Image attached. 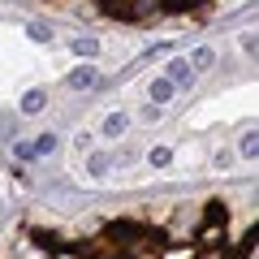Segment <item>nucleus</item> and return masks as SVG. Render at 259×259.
<instances>
[{
    "label": "nucleus",
    "mask_w": 259,
    "mask_h": 259,
    "mask_svg": "<svg viewBox=\"0 0 259 259\" xmlns=\"http://www.w3.org/2000/svg\"><path fill=\"white\" fill-rule=\"evenodd\" d=\"M65 87H69V91H91V87H100V69H95V65H78L74 74L65 78Z\"/></svg>",
    "instance_id": "nucleus-1"
},
{
    "label": "nucleus",
    "mask_w": 259,
    "mask_h": 259,
    "mask_svg": "<svg viewBox=\"0 0 259 259\" xmlns=\"http://www.w3.org/2000/svg\"><path fill=\"white\" fill-rule=\"evenodd\" d=\"M160 78H168L173 87H190V82H194V69H190V61L182 56V61H168V65H164V74H160Z\"/></svg>",
    "instance_id": "nucleus-2"
},
{
    "label": "nucleus",
    "mask_w": 259,
    "mask_h": 259,
    "mask_svg": "<svg viewBox=\"0 0 259 259\" xmlns=\"http://www.w3.org/2000/svg\"><path fill=\"white\" fill-rule=\"evenodd\" d=\"M125 125H130V117L125 112H112V117H104V139H121V134H125Z\"/></svg>",
    "instance_id": "nucleus-3"
},
{
    "label": "nucleus",
    "mask_w": 259,
    "mask_h": 259,
    "mask_svg": "<svg viewBox=\"0 0 259 259\" xmlns=\"http://www.w3.org/2000/svg\"><path fill=\"white\" fill-rule=\"evenodd\" d=\"M112 164H117V160H112L108 151H95V156L87 160V173H91V177H108V168H112Z\"/></svg>",
    "instance_id": "nucleus-4"
},
{
    "label": "nucleus",
    "mask_w": 259,
    "mask_h": 259,
    "mask_svg": "<svg viewBox=\"0 0 259 259\" xmlns=\"http://www.w3.org/2000/svg\"><path fill=\"white\" fill-rule=\"evenodd\" d=\"M173 95H177V87L168 82V78H156V82H151V104H160V108H164Z\"/></svg>",
    "instance_id": "nucleus-5"
},
{
    "label": "nucleus",
    "mask_w": 259,
    "mask_h": 259,
    "mask_svg": "<svg viewBox=\"0 0 259 259\" xmlns=\"http://www.w3.org/2000/svg\"><path fill=\"white\" fill-rule=\"evenodd\" d=\"M44 104H48V91H26L22 95V112H26V117H35V112H44Z\"/></svg>",
    "instance_id": "nucleus-6"
},
{
    "label": "nucleus",
    "mask_w": 259,
    "mask_h": 259,
    "mask_svg": "<svg viewBox=\"0 0 259 259\" xmlns=\"http://www.w3.org/2000/svg\"><path fill=\"white\" fill-rule=\"evenodd\" d=\"M186 61H190V69H194V74H199V69H207V65L216 61V52H212V48H194V52L186 56Z\"/></svg>",
    "instance_id": "nucleus-7"
},
{
    "label": "nucleus",
    "mask_w": 259,
    "mask_h": 259,
    "mask_svg": "<svg viewBox=\"0 0 259 259\" xmlns=\"http://www.w3.org/2000/svg\"><path fill=\"white\" fill-rule=\"evenodd\" d=\"M255 151H259V134H255V130H246V134H242V143H238V156L255 160Z\"/></svg>",
    "instance_id": "nucleus-8"
},
{
    "label": "nucleus",
    "mask_w": 259,
    "mask_h": 259,
    "mask_svg": "<svg viewBox=\"0 0 259 259\" xmlns=\"http://www.w3.org/2000/svg\"><path fill=\"white\" fill-rule=\"evenodd\" d=\"M74 52L78 56H95V52H100V44H95V39H74Z\"/></svg>",
    "instance_id": "nucleus-9"
},
{
    "label": "nucleus",
    "mask_w": 259,
    "mask_h": 259,
    "mask_svg": "<svg viewBox=\"0 0 259 259\" xmlns=\"http://www.w3.org/2000/svg\"><path fill=\"white\" fill-rule=\"evenodd\" d=\"M30 147H35V156H48V151L56 147V134H44V139H35Z\"/></svg>",
    "instance_id": "nucleus-10"
},
{
    "label": "nucleus",
    "mask_w": 259,
    "mask_h": 259,
    "mask_svg": "<svg viewBox=\"0 0 259 259\" xmlns=\"http://www.w3.org/2000/svg\"><path fill=\"white\" fill-rule=\"evenodd\" d=\"M26 35H30V39H39V44H44V39H52V30H48L44 22H30V26H26Z\"/></svg>",
    "instance_id": "nucleus-11"
},
{
    "label": "nucleus",
    "mask_w": 259,
    "mask_h": 259,
    "mask_svg": "<svg viewBox=\"0 0 259 259\" xmlns=\"http://www.w3.org/2000/svg\"><path fill=\"white\" fill-rule=\"evenodd\" d=\"M13 156L18 160H35V147H30V143H13Z\"/></svg>",
    "instance_id": "nucleus-12"
},
{
    "label": "nucleus",
    "mask_w": 259,
    "mask_h": 259,
    "mask_svg": "<svg viewBox=\"0 0 259 259\" xmlns=\"http://www.w3.org/2000/svg\"><path fill=\"white\" fill-rule=\"evenodd\" d=\"M168 160H173V151H168V147H156V151H151V164H168Z\"/></svg>",
    "instance_id": "nucleus-13"
},
{
    "label": "nucleus",
    "mask_w": 259,
    "mask_h": 259,
    "mask_svg": "<svg viewBox=\"0 0 259 259\" xmlns=\"http://www.w3.org/2000/svg\"><path fill=\"white\" fill-rule=\"evenodd\" d=\"M164 117V108H160V104H147V108H143V121H160Z\"/></svg>",
    "instance_id": "nucleus-14"
}]
</instances>
